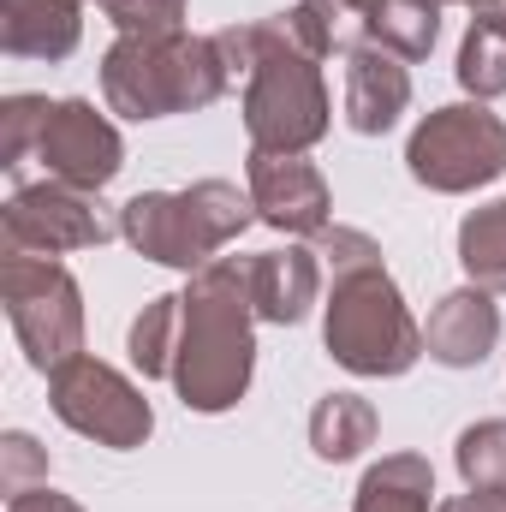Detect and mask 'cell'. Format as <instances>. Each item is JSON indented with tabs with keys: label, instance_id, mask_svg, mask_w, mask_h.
Here are the masks:
<instances>
[{
	"label": "cell",
	"instance_id": "1",
	"mask_svg": "<svg viewBox=\"0 0 506 512\" xmlns=\"http://www.w3.org/2000/svg\"><path fill=\"white\" fill-rule=\"evenodd\" d=\"M215 54L233 84H245V131L262 155H304L316 149L334 108L322 84V54L298 36L292 12L256 18V24H227L215 30Z\"/></svg>",
	"mask_w": 506,
	"mask_h": 512
},
{
	"label": "cell",
	"instance_id": "2",
	"mask_svg": "<svg viewBox=\"0 0 506 512\" xmlns=\"http://www.w3.org/2000/svg\"><path fill=\"white\" fill-rule=\"evenodd\" d=\"M316 256L328 262L334 286H328V310H322V346L340 370L387 382L405 376L423 358V328L405 310L399 280L387 274L381 245L358 227H322Z\"/></svg>",
	"mask_w": 506,
	"mask_h": 512
},
{
	"label": "cell",
	"instance_id": "3",
	"mask_svg": "<svg viewBox=\"0 0 506 512\" xmlns=\"http://www.w3.org/2000/svg\"><path fill=\"white\" fill-rule=\"evenodd\" d=\"M256 370V304L245 280V256H215L179 286L173 370L167 382L185 411L221 417L251 393Z\"/></svg>",
	"mask_w": 506,
	"mask_h": 512
},
{
	"label": "cell",
	"instance_id": "4",
	"mask_svg": "<svg viewBox=\"0 0 506 512\" xmlns=\"http://www.w3.org/2000/svg\"><path fill=\"white\" fill-rule=\"evenodd\" d=\"M233 90L215 36L167 30V36H114L102 54V96L108 114L120 120H167V114H197L215 108Z\"/></svg>",
	"mask_w": 506,
	"mask_h": 512
},
{
	"label": "cell",
	"instance_id": "5",
	"mask_svg": "<svg viewBox=\"0 0 506 512\" xmlns=\"http://www.w3.org/2000/svg\"><path fill=\"white\" fill-rule=\"evenodd\" d=\"M251 221H256L251 191H239L227 179H197L185 191H137L120 209V239L143 262L197 274V268L215 262V251H227Z\"/></svg>",
	"mask_w": 506,
	"mask_h": 512
},
{
	"label": "cell",
	"instance_id": "6",
	"mask_svg": "<svg viewBox=\"0 0 506 512\" xmlns=\"http://www.w3.org/2000/svg\"><path fill=\"white\" fill-rule=\"evenodd\" d=\"M0 298L12 316V334L30 358V370H60L66 358L84 352V292L66 262L36 251L0 256Z\"/></svg>",
	"mask_w": 506,
	"mask_h": 512
},
{
	"label": "cell",
	"instance_id": "7",
	"mask_svg": "<svg viewBox=\"0 0 506 512\" xmlns=\"http://www.w3.org/2000/svg\"><path fill=\"white\" fill-rule=\"evenodd\" d=\"M405 167L435 197H465L506 173V120L489 102H447L405 137Z\"/></svg>",
	"mask_w": 506,
	"mask_h": 512
},
{
	"label": "cell",
	"instance_id": "8",
	"mask_svg": "<svg viewBox=\"0 0 506 512\" xmlns=\"http://www.w3.org/2000/svg\"><path fill=\"white\" fill-rule=\"evenodd\" d=\"M48 405H54V417L66 429H78L84 441L114 447V453L143 447L149 429H155V411H149L143 387L131 376H120L114 364L90 358V352H78L60 370H48Z\"/></svg>",
	"mask_w": 506,
	"mask_h": 512
},
{
	"label": "cell",
	"instance_id": "9",
	"mask_svg": "<svg viewBox=\"0 0 506 512\" xmlns=\"http://www.w3.org/2000/svg\"><path fill=\"white\" fill-rule=\"evenodd\" d=\"M0 233L6 251H36V256H66V251H96L120 233V221L108 215L102 191H78L60 179H36L18 185L0 209Z\"/></svg>",
	"mask_w": 506,
	"mask_h": 512
},
{
	"label": "cell",
	"instance_id": "10",
	"mask_svg": "<svg viewBox=\"0 0 506 512\" xmlns=\"http://www.w3.org/2000/svg\"><path fill=\"white\" fill-rule=\"evenodd\" d=\"M36 161H42V179L78 185V191H102V185L120 179L126 143H120L108 114H96V102L66 96V102L48 108V126L36 137Z\"/></svg>",
	"mask_w": 506,
	"mask_h": 512
},
{
	"label": "cell",
	"instance_id": "11",
	"mask_svg": "<svg viewBox=\"0 0 506 512\" xmlns=\"http://www.w3.org/2000/svg\"><path fill=\"white\" fill-rule=\"evenodd\" d=\"M245 179H251V203L256 221L286 233V239H316L322 227H334V197H328V179L316 173V161L304 155H262L251 149L245 161Z\"/></svg>",
	"mask_w": 506,
	"mask_h": 512
},
{
	"label": "cell",
	"instance_id": "12",
	"mask_svg": "<svg viewBox=\"0 0 506 512\" xmlns=\"http://www.w3.org/2000/svg\"><path fill=\"white\" fill-rule=\"evenodd\" d=\"M495 340H501V310H495V292H483V286L447 292L423 328V352L447 370H477L495 352Z\"/></svg>",
	"mask_w": 506,
	"mask_h": 512
},
{
	"label": "cell",
	"instance_id": "13",
	"mask_svg": "<svg viewBox=\"0 0 506 512\" xmlns=\"http://www.w3.org/2000/svg\"><path fill=\"white\" fill-rule=\"evenodd\" d=\"M411 108V72L399 54H387L376 42L346 54V126L358 137H381L399 126V114Z\"/></svg>",
	"mask_w": 506,
	"mask_h": 512
},
{
	"label": "cell",
	"instance_id": "14",
	"mask_svg": "<svg viewBox=\"0 0 506 512\" xmlns=\"http://www.w3.org/2000/svg\"><path fill=\"white\" fill-rule=\"evenodd\" d=\"M245 280H251V304H256V322H274V328H292L310 316L316 292H322V262L316 251H262L245 256Z\"/></svg>",
	"mask_w": 506,
	"mask_h": 512
},
{
	"label": "cell",
	"instance_id": "15",
	"mask_svg": "<svg viewBox=\"0 0 506 512\" xmlns=\"http://www.w3.org/2000/svg\"><path fill=\"white\" fill-rule=\"evenodd\" d=\"M84 42V0H0V48L12 60H66Z\"/></svg>",
	"mask_w": 506,
	"mask_h": 512
},
{
	"label": "cell",
	"instance_id": "16",
	"mask_svg": "<svg viewBox=\"0 0 506 512\" xmlns=\"http://www.w3.org/2000/svg\"><path fill=\"white\" fill-rule=\"evenodd\" d=\"M453 72L477 102L506 96V0H471V24H465Z\"/></svg>",
	"mask_w": 506,
	"mask_h": 512
},
{
	"label": "cell",
	"instance_id": "17",
	"mask_svg": "<svg viewBox=\"0 0 506 512\" xmlns=\"http://www.w3.org/2000/svg\"><path fill=\"white\" fill-rule=\"evenodd\" d=\"M352 512H435V465L423 453H387L364 471Z\"/></svg>",
	"mask_w": 506,
	"mask_h": 512
},
{
	"label": "cell",
	"instance_id": "18",
	"mask_svg": "<svg viewBox=\"0 0 506 512\" xmlns=\"http://www.w3.org/2000/svg\"><path fill=\"white\" fill-rule=\"evenodd\" d=\"M376 405L364 399V393H328V399H316V411H310V453L316 459H328V465H346V459H358L364 447H376Z\"/></svg>",
	"mask_w": 506,
	"mask_h": 512
},
{
	"label": "cell",
	"instance_id": "19",
	"mask_svg": "<svg viewBox=\"0 0 506 512\" xmlns=\"http://www.w3.org/2000/svg\"><path fill=\"white\" fill-rule=\"evenodd\" d=\"M376 12H381V0H298V6H292V24H298V36L328 60V54L364 48L370 30H376Z\"/></svg>",
	"mask_w": 506,
	"mask_h": 512
},
{
	"label": "cell",
	"instance_id": "20",
	"mask_svg": "<svg viewBox=\"0 0 506 512\" xmlns=\"http://www.w3.org/2000/svg\"><path fill=\"white\" fill-rule=\"evenodd\" d=\"M459 268L471 274V286L506 292V197L459 221Z\"/></svg>",
	"mask_w": 506,
	"mask_h": 512
},
{
	"label": "cell",
	"instance_id": "21",
	"mask_svg": "<svg viewBox=\"0 0 506 512\" xmlns=\"http://www.w3.org/2000/svg\"><path fill=\"white\" fill-rule=\"evenodd\" d=\"M435 36H441V6L435 0H381L376 30H370V42L399 54V60H429Z\"/></svg>",
	"mask_w": 506,
	"mask_h": 512
},
{
	"label": "cell",
	"instance_id": "22",
	"mask_svg": "<svg viewBox=\"0 0 506 512\" xmlns=\"http://www.w3.org/2000/svg\"><path fill=\"white\" fill-rule=\"evenodd\" d=\"M173 328H179V292H161V298H149L137 310L126 352L143 382H167V370H173Z\"/></svg>",
	"mask_w": 506,
	"mask_h": 512
},
{
	"label": "cell",
	"instance_id": "23",
	"mask_svg": "<svg viewBox=\"0 0 506 512\" xmlns=\"http://www.w3.org/2000/svg\"><path fill=\"white\" fill-rule=\"evenodd\" d=\"M453 465H459L465 489H495V483H506V417H483V423L459 429Z\"/></svg>",
	"mask_w": 506,
	"mask_h": 512
},
{
	"label": "cell",
	"instance_id": "24",
	"mask_svg": "<svg viewBox=\"0 0 506 512\" xmlns=\"http://www.w3.org/2000/svg\"><path fill=\"white\" fill-rule=\"evenodd\" d=\"M48 96H6L0 102V167L18 173L24 155H36V137L48 126Z\"/></svg>",
	"mask_w": 506,
	"mask_h": 512
},
{
	"label": "cell",
	"instance_id": "25",
	"mask_svg": "<svg viewBox=\"0 0 506 512\" xmlns=\"http://www.w3.org/2000/svg\"><path fill=\"white\" fill-rule=\"evenodd\" d=\"M96 6L120 36H167V30H185L191 0H96Z\"/></svg>",
	"mask_w": 506,
	"mask_h": 512
},
{
	"label": "cell",
	"instance_id": "26",
	"mask_svg": "<svg viewBox=\"0 0 506 512\" xmlns=\"http://www.w3.org/2000/svg\"><path fill=\"white\" fill-rule=\"evenodd\" d=\"M42 483H48V453L24 429H12L0 441V489H6V501L24 495V489H42Z\"/></svg>",
	"mask_w": 506,
	"mask_h": 512
},
{
	"label": "cell",
	"instance_id": "27",
	"mask_svg": "<svg viewBox=\"0 0 506 512\" xmlns=\"http://www.w3.org/2000/svg\"><path fill=\"white\" fill-rule=\"evenodd\" d=\"M6 512H84V507H78L72 495H60V489H48V483H42V489L12 495V501H6Z\"/></svg>",
	"mask_w": 506,
	"mask_h": 512
},
{
	"label": "cell",
	"instance_id": "28",
	"mask_svg": "<svg viewBox=\"0 0 506 512\" xmlns=\"http://www.w3.org/2000/svg\"><path fill=\"white\" fill-rule=\"evenodd\" d=\"M435 512H506V483H495V489H471V495H453V501H441Z\"/></svg>",
	"mask_w": 506,
	"mask_h": 512
},
{
	"label": "cell",
	"instance_id": "29",
	"mask_svg": "<svg viewBox=\"0 0 506 512\" xmlns=\"http://www.w3.org/2000/svg\"><path fill=\"white\" fill-rule=\"evenodd\" d=\"M435 6H471V0H435Z\"/></svg>",
	"mask_w": 506,
	"mask_h": 512
}]
</instances>
